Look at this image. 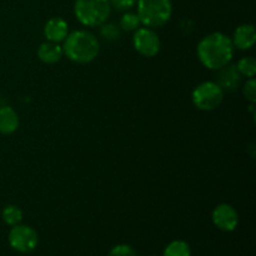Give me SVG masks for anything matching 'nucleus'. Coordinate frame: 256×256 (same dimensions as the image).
Instances as JSON below:
<instances>
[{"mask_svg": "<svg viewBox=\"0 0 256 256\" xmlns=\"http://www.w3.org/2000/svg\"><path fill=\"white\" fill-rule=\"evenodd\" d=\"M232 38L224 32H215L208 34L199 42L196 54L200 62L209 70H219L230 64L234 56Z\"/></svg>", "mask_w": 256, "mask_h": 256, "instance_id": "f257e3e1", "label": "nucleus"}, {"mask_svg": "<svg viewBox=\"0 0 256 256\" xmlns=\"http://www.w3.org/2000/svg\"><path fill=\"white\" fill-rule=\"evenodd\" d=\"M62 42L64 55L76 64H89L100 52L99 40L88 30H74L68 34Z\"/></svg>", "mask_w": 256, "mask_h": 256, "instance_id": "f03ea898", "label": "nucleus"}, {"mask_svg": "<svg viewBox=\"0 0 256 256\" xmlns=\"http://www.w3.org/2000/svg\"><path fill=\"white\" fill-rule=\"evenodd\" d=\"M136 14L142 26L162 28L172 19V0H138Z\"/></svg>", "mask_w": 256, "mask_h": 256, "instance_id": "7ed1b4c3", "label": "nucleus"}, {"mask_svg": "<svg viewBox=\"0 0 256 256\" xmlns=\"http://www.w3.org/2000/svg\"><path fill=\"white\" fill-rule=\"evenodd\" d=\"M109 0H75L74 15L86 28H96L108 22L112 14Z\"/></svg>", "mask_w": 256, "mask_h": 256, "instance_id": "20e7f679", "label": "nucleus"}, {"mask_svg": "<svg viewBox=\"0 0 256 256\" xmlns=\"http://www.w3.org/2000/svg\"><path fill=\"white\" fill-rule=\"evenodd\" d=\"M224 90L215 82H202L192 90V100L196 109L202 112H212L224 100Z\"/></svg>", "mask_w": 256, "mask_h": 256, "instance_id": "39448f33", "label": "nucleus"}, {"mask_svg": "<svg viewBox=\"0 0 256 256\" xmlns=\"http://www.w3.org/2000/svg\"><path fill=\"white\" fill-rule=\"evenodd\" d=\"M9 244L15 252H32V250L36 249L39 244V235L36 230L32 229L29 225L18 224L15 226H12V230L9 232Z\"/></svg>", "mask_w": 256, "mask_h": 256, "instance_id": "423d86ee", "label": "nucleus"}, {"mask_svg": "<svg viewBox=\"0 0 256 256\" xmlns=\"http://www.w3.org/2000/svg\"><path fill=\"white\" fill-rule=\"evenodd\" d=\"M134 49L145 58H154L162 50V40L152 28L140 26L132 35Z\"/></svg>", "mask_w": 256, "mask_h": 256, "instance_id": "0eeeda50", "label": "nucleus"}, {"mask_svg": "<svg viewBox=\"0 0 256 256\" xmlns=\"http://www.w3.org/2000/svg\"><path fill=\"white\" fill-rule=\"evenodd\" d=\"M212 224L222 232H234L239 225V214L232 205L222 202L216 205L212 214Z\"/></svg>", "mask_w": 256, "mask_h": 256, "instance_id": "6e6552de", "label": "nucleus"}, {"mask_svg": "<svg viewBox=\"0 0 256 256\" xmlns=\"http://www.w3.org/2000/svg\"><path fill=\"white\" fill-rule=\"evenodd\" d=\"M215 82L224 90V92H235L242 82V74L236 69V65L228 64L218 70V76Z\"/></svg>", "mask_w": 256, "mask_h": 256, "instance_id": "1a4fd4ad", "label": "nucleus"}, {"mask_svg": "<svg viewBox=\"0 0 256 256\" xmlns=\"http://www.w3.org/2000/svg\"><path fill=\"white\" fill-rule=\"evenodd\" d=\"M69 34V24L60 16L50 18L44 25V35L48 42H62Z\"/></svg>", "mask_w": 256, "mask_h": 256, "instance_id": "9d476101", "label": "nucleus"}, {"mask_svg": "<svg viewBox=\"0 0 256 256\" xmlns=\"http://www.w3.org/2000/svg\"><path fill=\"white\" fill-rule=\"evenodd\" d=\"M232 42L234 48L242 50H250L256 42V29L252 24H242L235 29Z\"/></svg>", "mask_w": 256, "mask_h": 256, "instance_id": "9b49d317", "label": "nucleus"}, {"mask_svg": "<svg viewBox=\"0 0 256 256\" xmlns=\"http://www.w3.org/2000/svg\"><path fill=\"white\" fill-rule=\"evenodd\" d=\"M20 125L19 114L9 105L0 106V134L12 135Z\"/></svg>", "mask_w": 256, "mask_h": 256, "instance_id": "f8f14e48", "label": "nucleus"}, {"mask_svg": "<svg viewBox=\"0 0 256 256\" xmlns=\"http://www.w3.org/2000/svg\"><path fill=\"white\" fill-rule=\"evenodd\" d=\"M38 58L42 62L48 65L56 64L62 60V58L64 56V52H62V46L58 42H45L40 44V46L38 48L36 52Z\"/></svg>", "mask_w": 256, "mask_h": 256, "instance_id": "ddd939ff", "label": "nucleus"}, {"mask_svg": "<svg viewBox=\"0 0 256 256\" xmlns=\"http://www.w3.org/2000/svg\"><path fill=\"white\" fill-rule=\"evenodd\" d=\"M2 218L5 224L9 225V226H15L18 224H22V212L18 205L9 204L2 209Z\"/></svg>", "mask_w": 256, "mask_h": 256, "instance_id": "4468645a", "label": "nucleus"}, {"mask_svg": "<svg viewBox=\"0 0 256 256\" xmlns=\"http://www.w3.org/2000/svg\"><path fill=\"white\" fill-rule=\"evenodd\" d=\"M164 256H192V250L184 240H174L165 248Z\"/></svg>", "mask_w": 256, "mask_h": 256, "instance_id": "2eb2a0df", "label": "nucleus"}, {"mask_svg": "<svg viewBox=\"0 0 256 256\" xmlns=\"http://www.w3.org/2000/svg\"><path fill=\"white\" fill-rule=\"evenodd\" d=\"M142 22H140L139 16H138L136 12H125L124 14L122 15L120 18V22H119V26L120 29L124 30V32H135L136 29H139Z\"/></svg>", "mask_w": 256, "mask_h": 256, "instance_id": "dca6fc26", "label": "nucleus"}, {"mask_svg": "<svg viewBox=\"0 0 256 256\" xmlns=\"http://www.w3.org/2000/svg\"><path fill=\"white\" fill-rule=\"evenodd\" d=\"M236 69L242 74V76L254 78L256 75V60L252 56H242V59L238 62Z\"/></svg>", "mask_w": 256, "mask_h": 256, "instance_id": "f3484780", "label": "nucleus"}, {"mask_svg": "<svg viewBox=\"0 0 256 256\" xmlns=\"http://www.w3.org/2000/svg\"><path fill=\"white\" fill-rule=\"evenodd\" d=\"M122 29L114 22H104L100 25V35L104 38L106 42H115L120 38Z\"/></svg>", "mask_w": 256, "mask_h": 256, "instance_id": "a211bd4d", "label": "nucleus"}, {"mask_svg": "<svg viewBox=\"0 0 256 256\" xmlns=\"http://www.w3.org/2000/svg\"><path fill=\"white\" fill-rule=\"evenodd\" d=\"M242 94H244L245 99L252 104L256 102V80L255 78H250L246 80L242 88Z\"/></svg>", "mask_w": 256, "mask_h": 256, "instance_id": "6ab92c4d", "label": "nucleus"}, {"mask_svg": "<svg viewBox=\"0 0 256 256\" xmlns=\"http://www.w3.org/2000/svg\"><path fill=\"white\" fill-rule=\"evenodd\" d=\"M108 256H138V255H136V252H135L130 245L119 244V245H115V246L110 250Z\"/></svg>", "mask_w": 256, "mask_h": 256, "instance_id": "aec40b11", "label": "nucleus"}, {"mask_svg": "<svg viewBox=\"0 0 256 256\" xmlns=\"http://www.w3.org/2000/svg\"><path fill=\"white\" fill-rule=\"evenodd\" d=\"M112 8L118 12H128L136 5L138 0H109Z\"/></svg>", "mask_w": 256, "mask_h": 256, "instance_id": "412c9836", "label": "nucleus"}]
</instances>
